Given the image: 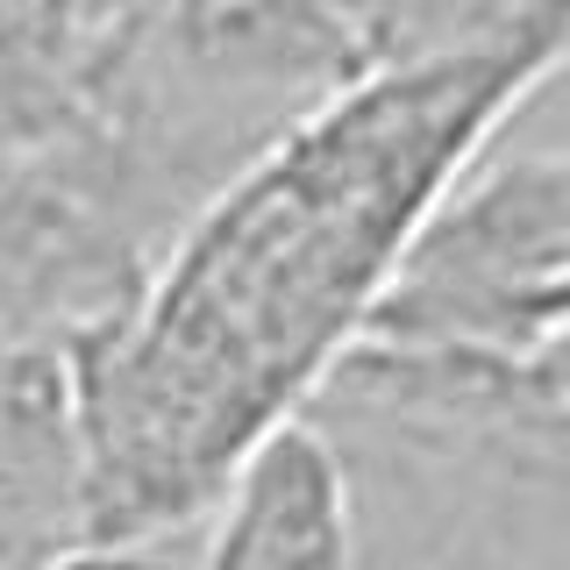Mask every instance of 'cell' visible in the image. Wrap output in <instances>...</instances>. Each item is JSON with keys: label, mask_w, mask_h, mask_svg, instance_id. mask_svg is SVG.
<instances>
[{"label": "cell", "mask_w": 570, "mask_h": 570, "mask_svg": "<svg viewBox=\"0 0 570 570\" xmlns=\"http://www.w3.org/2000/svg\"><path fill=\"white\" fill-rule=\"evenodd\" d=\"M570 328V157L563 142L478 150L428 200L356 335L549 356Z\"/></svg>", "instance_id": "obj_2"}, {"label": "cell", "mask_w": 570, "mask_h": 570, "mask_svg": "<svg viewBox=\"0 0 570 570\" xmlns=\"http://www.w3.org/2000/svg\"><path fill=\"white\" fill-rule=\"evenodd\" d=\"M86 534V421L65 335H0V570Z\"/></svg>", "instance_id": "obj_4"}, {"label": "cell", "mask_w": 570, "mask_h": 570, "mask_svg": "<svg viewBox=\"0 0 570 570\" xmlns=\"http://www.w3.org/2000/svg\"><path fill=\"white\" fill-rule=\"evenodd\" d=\"M356 79H406L499 50H563V0H321Z\"/></svg>", "instance_id": "obj_5"}, {"label": "cell", "mask_w": 570, "mask_h": 570, "mask_svg": "<svg viewBox=\"0 0 570 570\" xmlns=\"http://www.w3.org/2000/svg\"><path fill=\"white\" fill-rule=\"evenodd\" d=\"M142 272L43 157L0 150V335H79L129 307Z\"/></svg>", "instance_id": "obj_3"}, {"label": "cell", "mask_w": 570, "mask_h": 570, "mask_svg": "<svg viewBox=\"0 0 570 570\" xmlns=\"http://www.w3.org/2000/svg\"><path fill=\"white\" fill-rule=\"evenodd\" d=\"M193 528L178 534H79V542L50 549L29 570H186L193 563Z\"/></svg>", "instance_id": "obj_6"}, {"label": "cell", "mask_w": 570, "mask_h": 570, "mask_svg": "<svg viewBox=\"0 0 570 570\" xmlns=\"http://www.w3.org/2000/svg\"><path fill=\"white\" fill-rule=\"evenodd\" d=\"M557 71L563 50H499L371 79L193 207L129 307L65 335L86 421V534L200 528L249 442L307 406L428 200Z\"/></svg>", "instance_id": "obj_1"}]
</instances>
